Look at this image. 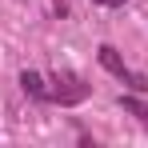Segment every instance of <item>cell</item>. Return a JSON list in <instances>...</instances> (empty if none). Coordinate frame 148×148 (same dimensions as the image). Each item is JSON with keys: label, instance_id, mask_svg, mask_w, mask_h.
I'll return each instance as SVG.
<instances>
[{"label": "cell", "instance_id": "6da1fadb", "mask_svg": "<svg viewBox=\"0 0 148 148\" xmlns=\"http://www.w3.org/2000/svg\"><path fill=\"white\" fill-rule=\"evenodd\" d=\"M20 88L36 100H48V104H80V100L92 92L88 80H80L72 72H60V76H36V72H20Z\"/></svg>", "mask_w": 148, "mask_h": 148}, {"label": "cell", "instance_id": "277c9868", "mask_svg": "<svg viewBox=\"0 0 148 148\" xmlns=\"http://www.w3.org/2000/svg\"><path fill=\"white\" fill-rule=\"evenodd\" d=\"M96 4H108V8H120L124 0H96Z\"/></svg>", "mask_w": 148, "mask_h": 148}, {"label": "cell", "instance_id": "3957f363", "mask_svg": "<svg viewBox=\"0 0 148 148\" xmlns=\"http://www.w3.org/2000/svg\"><path fill=\"white\" fill-rule=\"evenodd\" d=\"M120 104H124V112H132L140 124H148V104H144V100H136V96H120Z\"/></svg>", "mask_w": 148, "mask_h": 148}, {"label": "cell", "instance_id": "7a4b0ae2", "mask_svg": "<svg viewBox=\"0 0 148 148\" xmlns=\"http://www.w3.org/2000/svg\"><path fill=\"white\" fill-rule=\"evenodd\" d=\"M100 64H104V68H108L112 76H116V80H124V84H128L132 92H148V80L132 72V68L124 64L120 56H116V48H112V44H100Z\"/></svg>", "mask_w": 148, "mask_h": 148}]
</instances>
